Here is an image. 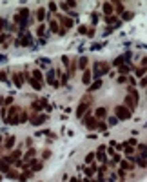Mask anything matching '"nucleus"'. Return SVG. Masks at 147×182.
I'll return each mask as SVG.
<instances>
[{
	"instance_id": "1",
	"label": "nucleus",
	"mask_w": 147,
	"mask_h": 182,
	"mask_svg": "<svg viewBox=\"0 0 147 182\" xmlns=\"http://www.w3.org/2000/svg\"><path fill=\"white\" fill-rule=\"evenodd\" d=\"M124 106H126L129 111H134L136 106H138V93H136V89L133 86L127 87V97H126V104Z\"/></svg>"
},
{
	"instance_id": "2",
	"label": "nucleus",
	"mask_w": 147,
	"mask_h": 182,
	"mask_svg": "<svg viewBox=\"0 0 147 182\" xmlns=\"http://www.w3.org/2000/svg\"><path fill=\"white\" fill-rule=\"evenodd\" d=\"M114 117H116L118 120H129V119L133 117V111H129L126 106H116V107H114Z\"/></svg>"
},
{
	"instance_id": "3",
	"label": "nucleus",
	"mask_w": 147,
	"mask_h": 182,
	"mask_svg": "<svg viewBox=\"0 0 147 182\" xmlns=\"http://www.w3.org/2000/svg\"><path fill=\"white\" fill-rule=\"evenodd\" d=\"M89 104H91V102H85V100H82L80 104H78L76 113H75V115H76V119H82V117H84V113L89 111Z\"/></svg>"
},
{
	"instance_id": "4",
	"label": "nucleus",
	"mask_w": 147,
	"mask_h": 182,
	"mask_svg": "<svg viewBox=\"0 0 147 182\" xmlns=\"http://www.w3.org/2000/svg\"><path fill=\"white\" fill-rule=\"evenodd\" d=\"M47 120V115L45 113H38V115H33L31 119H29V122H31V126H40V124H44V122Z\"/></svg>"
},
{
	"instance_id": "5",
	"label": "nucleus",
	"mask_w": 147,
	"mask_h": 182,
	"mask_svg": "<svg viewBox=\"0 0 147 182\" xmlns=\"http://www.w3.org/2000/svg\"><path fill=\"white\" fill-rule=\"evenodd\" d=\"M105 151H107V148H105V144H102V146H98V149L95 151V153H96V160H100L102 164H107V155H105Z\"/></svg>"
},
{
	"instance_id": "6",
	"label": "nucleus",
	"mask_w": 147,
	"mask_h": 182,
	"mask_svg": "<svg viewBox=\"0 0 147 182\" xmlns=\"http://www.w3.org/2000/svg\"><path fill=\"white\" fill-rule=\"evenodd\" d=\"M127 160L133 162V164H138L140 168H147V159H145V157H142V155H134V157H129Z\"/></svg>"
},
{
	"instance_id": "7",
	"label": "nucleus",
	"mask_w": 147,
	"mask_h": 182,
	"mask_svg": "<svg viewBox=\"0 0 147 182\" xmlns=\"http://www.w3.org/2000/svg\"><path fill=\"white\" fill-rule=\"evenodd\" d=\"M84 122H85V126H87V129H89V131H95V129H96V126H98V120H96L95 117H89V115L84 119Z\"/></svg>"
},
{
	"instance_id": "8",
	"label": "nucleus",
	"mask_w": 147,
	"mask_h": 182,
	"mask_svg": "<svg viewBox=\"0 0 147 182\" xmlns=\"http://www.w3.org/2000/svg\"><path fill=\"white\" fill-rule=\"evenodd\" d=\"M102 11H104V15H105V17H113L114 6H113L111 2H105V4H102Z\"/></svg>"
},
{
	"instance_id": "9",
	"label": "nucleus",
	"mask_w": 147,
	"mask_h": 182,
	"mask_svg": "<svg viewBox=\"0 0 147 182\" xmlns=\"http://www.w3.org/2000/svg\"><path fill=\"white\" fill-rule=\"evenodd\" d=\"M45 79H47V82H49L53 87H58V86H60V82L55 79V71H53V69H49V71H47V77H45Z\"/></svg>"
},
{
	"instance_id": "10",
	"label": "nucleus",
	"mask_w": 147,
	"mask_h": 182,
	"mask_svg": "<svg viewBox=\"0 0 147 182\" xmlns=\"http://www.w3.org/2000/svg\"><path fill=\"white\" fill-rule=\"evenodd\" d=\"M9 166H11V164L7 162V159H6V157H2V159H0V171H2V173L11 171V168H9Z\"/></svg>"
},
{
	"instance_id": "11",
	"label": "nucleus",
	"mask_w": 147,
	"mask_h": 182,
	"mask_svg": "<svg viewBox=\"0 0 147 182\" xmlns=\"http://www.w3.org/2000/svg\"><path fill=\"white\" fill-rule=\"evenodd\" d=\"M25 77H27V82L31 84V87H33V89H37V91H40V89H42V82L35 80V79H33V77H29V75H25Z\"/></svg>"
},
{
	"instance_id": "12",
	"label": "nucleus",
	"mask_w": 147,
	"mask_h": 182,
	"mask_svg": "<svg viewBox=\"0 0 147 182\" xmlns=\"http://www.w3.org/2000/svg\"><path fill=\"white\" fill-rule=\"evenodd\" d=\"M120 169H124V171H133L134 169V164L129 160H120Z\"/></svg>"
},
{
	"instance_id": "13",
	"label": "nucleus",
	"mask_w": 147,
	"mask_h": 182,
	"mask_svg": "<svg viewBox=\"0 0 147 182\" xmlns=\"http://www.w3.org/2000/svg\"><path fill=\"white\" fill-rule=\"evenodd\" d=\"M13 82H15L17 87H22V86H24V75H22V73H15V75H13Z\"/></svg>"
},
{
	"instance_id": "14",
	"label": "nucleus",
	"mask_w": 147,
	"mask_h": 182,
	"mask_svg": "<svg viewBox=\"0 0 147 182\" xmlns=\"http://www.w3.org/2000/svg\"><path fill=\"white\" fill-rule=\"evenodd\" d=\"M91 79H93V73H91L89 69H85V71H84V75H82V84L89 86V84H91Z\"/></svg>"
},
{
	"instance_id": "15",
	"label": "nucleus",
	"mask_w": 147,
	"mask_h": 182,
	"mask_svg": "<svg viewBox=\"0 0 147 182\" xmlns=\"http://www.w3.org/2000/svg\"><path fill=\"white\" fill-rule=\"evenodd\" d=\"M105 117H107V109H105V107H98V109L95 111V119H96V120L105 119Z\"/></svg>"
},
{
	"instance_id": "16",
	"label": "nucleus",
	"mask_w": 147,
	"mask_h": 182,
	"mask_svg": "<svg viewBox=\"0 0 147 182\" xmlns=\"http://www.w3.org/2000/svg\"><path fill=\"white\" fill-rule=\"evenodd\" d=\"M15 140H17V139H15L13 135H9V137L6 139V142H4V148H6V149H11V148L15 146Z\"/></svg>"
},
{
	"instance_id": "17",
	"label": "nucleus",
	"mask_w": 147,
	"mask_h": 182,
	"mask_svg": "<svg viewBox=\"0 0 147 182\" xmlns=\"http://www.w3.org/2000/svg\"><path fill=\"white\" fill-rule=\"evenodd\" d=\"M29 168H31V171L35 173V171H38V169L42 168V162H38V160H35V159H33V160L29 162Z\"/></svg>"
},
{
	"instance_id": "18",
	"label": "nucleus",
	"mask_w": 147,
	"mask_h": 182,
	"mask_svg": "<svg viewBox=\"0 0 147 182\" xmlns=\"http://www.w3.org/2000/svg\"><path fill=\"white\" fill-rule=\"evenodd\" d=\"M60 22H62L65 27H73V24H75V22L69 18V17H64V15H60Z\"/></svg>"
},
{
	"instance_id": "19",
	"label": "nucleus",
	"mask_w": 147,
	"mask_h": 182,
	"mask_svg": "<svg viewBox=\"0 0 147 182\" xmlns=\"http://www.w3.org/2000/svg\"><path fill=\"white\" fill-rule=\"evenodd\" d=\"M95 159H96V153H95V151H89V153L85 155V164H89V166H91Z\"/></svg>"
},
{
	"instance_id": "20",
	"label": "nucleus",
	"mask_w": 147,
	"mask_h": 182,
	"mask_svg": "<svg viewBox=\"0 0 147 182\" xmlns=\"http://www.w3.org/2000/svg\"><path fill=\"white\" fill-rule=\"evenodd\" d=\"M37 18H38V22H40V24L45 20V9H44V7L37 9Z\"/></svg>"
},
{
	"instance_id": "21",
	"label": "nucleus",
	"mask_w": 147,
	"mask_h": 182,
	"mask_svg": "<svg viewBox=\"0 0 147 182\" xmlns=\"http://www.w3.org/2000/svg\"><path fill=\"white\" fill-rule=\"evenodd\" d=\"M35 155H37V151H35V149L31 148V149H29V151H27V153L24 155V160H33V159H35Z\"/></svg>"
},
{
	"instance_id": "22",
	"label": "nucleus",
	"mask_w": 147,
	"mask_h": 182,
	"mask_svg": "<svg viewBox=\"0 0 147 182\" xmlns=\"http://www.w3.org/2000/svg\"><path fill=\"white\" fill-rule=\"evenodd\" d=\"M96 171H98V169H96V166H95V164H91V166H89V168L85 169V175H87V177H93V175H95Z\"/></svg>"
},
{
	"instance_id": "23",
	"label": "nucleus",
	"mask_w": 147,
	"mask_h": 182,
	"mask_svg": "<svg viewBox=\"0 0 147 182\" xmlns=\"http://www.w3.org/2000/svg\"><path fill=\"white\" fill-rule=\"evenodd\" d=\"M136 148H138V151H140L138 155H142V157H145V159H147V146H145V144H138Z\"/></svg>"
},
{
	"instance_id": "24",
	"label": "nucleus",
	"mask_w": 147,
	"mask_h": 182,
	"mask_svg": "<svg viewBox=\"0 0 147 182\" xmlns=\"http://www.w3.org/2000/svg\"><path fill=\"white\" fill-rule=\"evenodd\" d=\"M60 7H62L64 11H67V13H69V15H71V17H75V15H76V13H75V11H69V9H71V7H69V4H67V2H60Z\"/></svg>"
},
{
	"instance_id": "25",
	"label": "nucleus",
	"mask_w": 147,
	"mask_h": 182,
	"mask_svg": "<svg viewBox=\"0 0 147 182\" xmlns=\"http://www.w3.org/2000/svg\"><path fill=\"white\" fill-rule=\"evenodd\" d=\"M78 67L80 69H87V57H80V60H78Z\"/></svg>"
},
{
	"instance_id": "26",
	"label": "nucleus",
	"mask_w": 147,
	"mask_h": 182,
	"mask_svg": "<svg viewBox=\"0 0 147 182\" xmlns=\"http://www.w3.org/2000/svg\"><path fill=\"white\" fill-rule=\"evenodd\" d=\"M37 35H38L40 38H44V35H47V33H45V26H44V24H40V26L37 27Z\"/></svg>"
},
{
	"instance_id": "27",
	"label": "nucleus",
	"mask_w": 147,
	"mask_h": 182,
	"mask_svg": "<svg viewBox=\"0 0 147 182\" xmlns=\"http://www.w3.org/2000/svg\"><path fill=\"white\" fill-rule=\"evenodd\" d=\"M76 66H78V62H76V60L71 62V66H69V77H73V75H75V71H76Z\"/></svg>"
},
{
	"instance_id": "28",
	"label": "nucleus",
	"mask_w": 147,
	"mask_h": 182,
	"mask_svg": "<svg viewBox=\"0 0 147 182\" xmlns=\"http://www.w3.org/2000/svg\"><path fill=\"white\" fill-rule=\"evenodd\" d=\"M49 29H51V31H55V33H58V31H60L58 22H56V20H51V24H49Z\"/></svg>"
},
{
	"instance_id": "29",
	"label": "nucleus",
	"mask_w": 147,
	"mask_h": 182,
	"mask_svg": "<svg viewBox=\"0 0 147 182\" xmlns=\"http://www.w3.org/2000/svg\"><path fill=\"white\" fill-rule=\"evenodd\" d=\"M33 79H35V80H38V82H42V80H44L42 73H40L38 69H33Z\"/></svg>"
},
{
	"instance_id": "30",
	"label": "nucleus",
	"mask_w": 147,
	"mask_h": 182,
	"mask_svg": "<svg viewBox=\"0 0 147 182\" xmlns=\"http://www.w3.org/2000/svg\"><path fill=\"white\" fill-rule=\"evenodd\" d=\"M114 9H116L118 15H124V4H122V2H116V4H114Z\"/></svg>"
},
{
	"instance_id": "31",
	"label": "nucleus",
	"mask_w": 147,
	"mask_h": 182,
	"mask_svg": "<svg viewBox=\"0 0 147 182\" xmlns=\"http://www.w3.org/2000/svg\"><path fill=\"white\" fill-rule=\"evenodd\" d=\"M118 71H120V73H122V75H127V73H129V71H131V67H129V66H127V64H122V66H120V67H118Z\"/></svg>"
},
{
	"instance_id": "32",
	"label": "nucleus",
	"mask_w": 147,
	"mask_h": 182,
	"mask_svg": "<svg viewBox=\"0 0 147 182\" xmlns=\"http://www.w3.org/2000/svg\"><path fill=\"white\" fill-rule=\"evenodd\" d=\"M31 44V35H24V38H22L20 46H29Z\"/></svg>"
},
{
	"instance_id": "33",
	"label": "nucleus",
	"mask_w": 147,
	"mask_h": 182,
	"mask_svg": "<svg viewBox=\"0 0 147 182\" xmlns=\"http://www.w3.org/2000/svg\"><path fill=\"white\" fill-rule=\"evenodd\" d=\"M145 71H147V67H142V66H140V67H136V77H144V75H145Z\"/></svg>"
},
{
	"instance_id": "34",
	"label": "nucleus",
	"mask_w": 147,
	"mask_h": 182,
	"mask_svg": "<svg viewBox=\"0 0 147 182\" xmlns=\"http://www.w3.org/2000/svg\"><path fill=\"white\" fill-rule=\"evenodd\" d=\"M105 22H107V24H120V20H118L116 17H105Z\"/></svg>"
},
{
	"instance_id": "35",
	"label": "nucleus",
	"mask_w": 147,
	"mask_h": 182,
	"mask_svg": "<svg viewBox=\"0 0 147 182\" xmlns=\"http://www.w3.org/2000/svg\"><path fill=\"white\" fill-rule=\"evenodd\" d=\"M27 119H29V117H27V111H20V115H18V122H25Z\"/></svg>"
},
{
	"instance_id": "36",
	"label": "nucleus",
	"mask_w": 147,
	"mask_h": 182,
	"mask_svg": "<svg viewBox=\"0 0 147 182\" xmlns=\"http://www.w3.org/2000/svg\"><path fill=\"white\" fill-rule=\"evenodd\" d=\"M100 86H102V80H96L93 86H89V91H93V89H98Z\"/></svg>"
},
{
	"instance_id": "37",
	"label": "nucleus",
	"mask_w": 147,
	"mask_h": 182,
	"mask_svg": "<svg viewBox=\"0 0 147 182\" xmlns=\"http://www.w3.org/2000/svg\"><path fill=\"white\" fill-rule=\"evenodd\" d=\"M122 18H124V20H131V18H133V13H129V11H124Z\"/></svg>"
},
{
	"instance_id": "38",
	"label": "nucleus",
	"mask_w": 147,
	"mask_h": 182,
	"mask_svg": "<svg viewBox=\"0 0 147 182\" xmlns=\"http://www.w3.org/2000/svg\"><path fill=\"white\" fill-rule=\"evenodd\" d=\"M105 127H107V124H105V122H98V126H96V129H98V131H105Z\"/></svg>"
},
{
	"instance_id": "39",
	"label": "nucleus",
	"mask_w": 147,
	"mask_h": 182,
	"mask_svg": "<svg viewBox=\"0 0 147 182\" xmlns=\"http://www.w3.org/2000/svg\"><path fill=\"white\" fill-rule=\"evenodd\" d=\"M0 80H2V82H7V75H6V71H0Z\"/></svg>"
},
{
	"instance_id": "40",
	"label": "nucleus",
	"mask_w": 147,
	"mask_h": 182,
	"mask_svg": "<svg viewBox=\"0 0 147 182\" xmlns=\"http://www.w3.org/2000/svg\"><path fill=\"white\" fill-rule=\"evenodd\" d=\"M49 11H51V13H55V11H56V4H55V2H51V4H49Z\"/></svg>"
},
{
	"instance_id": "41",
	"label": "nucleus",
	"mask_w": 147,
	"mask_h": 182,
	"mask_svg": "<svg viewBox=\"0 0 147 182\" xmlns=\"http://www.w3.org/2000/svg\"><path fill=\"white\" fill-rule=\"evenodd\" d=\"M140 86H142V87H147V77H142V80H140Z\"/></svg>"
},
{
	"instance_id": "42",
	"label": "nucleus",
	"mask_w": 147,
	"mask_h": 182,
	"mask_svg": "<svg viewBox=\"0 0 147 182\" xmlns=\"http://www.w3.org/2000/svg\"><path fill=\"white\" fill-rule=\"evenodd\" d=\"M78 31H80L82 35H85V33H87V27H85V26H80V27H78Z\"/></svg>"
},
{
	"instance_id": "43",
	"label": "nucleus",
	"mask_w": 147,
	"mask_h": 182,
	"mask_svg": "<svg viewBox=\"0 0 147 182\" xmlns=\"http://www.w3.org/2000/svg\"><path fill=\"white\" fill-rule=\"evenodd\" d=\"M118 175H120V179H122V180L126 179V171H124V169H118Z\"/></svg>"
},
{
	"instance_id": "44",
	"label": "nucleus",
	"mask_w": 147,
	"mask_h": 182,
	"mask_svg": "<svg viewBox=\"0 0 147 182\" xmlns=\"http://www.w3.org/2000/svg\"><path fill=\"white\" fill-rule=\"evenodd\" d=\"M116 122H118V119H116V117H113V119H109V124H111V126H114Z\"/></svg>"
},
{
	"instance_id": "45",
	"label": "nucleus",
	"mask_w": 147,
	"mask_h": 182,
	"mask_svg": "<svg viewBox=\"0 0 147 182\" xmlns=\"http://www.w3.org/2000/svg\"><path fill=\"white\" fill-rule=\"evenodd\" d=\"M42 155H44V159H49L51 157V151H44Z\"/></svg>"
},
{
	"instance_id": "46",
	"label": "nucleus",
	"mask_w": 147,
	"mask_h": 182,
	"mask_svg": "<svg viewBox=\"0 0 147 182\" xmlns=\"http://www.w3.org/2000/svg\"><path fill=\"white\" fill-rule=\"evenodd\" d=\"M4 27H6V20H4V18H0V29H4Z\"/></svg>"
},
{
	"instance_id": "47",
	"label": "nucleus",
	"mask_w": 147,
	"mask_h": 182,
	"mask_svg": "<svg viewBox=\"0 0 147 182\" xmlns=\"http://www.w3.org/2000/svg\"><path fill=\"white\" fill-rule=\"evenodd\" d=\"M147 66V57H144V59H142V67H145Z\"/></svg>"
},
{
	"instance_id": "48",
	"label": "nucleus",
	"mask_w": 147,
	"mask_h": 182,
	"mask_svg": "<svg viewBox=\"0 0 147 182\" xmlns=\"http://www.w3.org/2000/svg\"><path fill=\"white\" fill-rule=\"evenodd\" d=\"M109 182H116V175H111V179H109Z\"/></svg>"
},
{
	"instance_id": "49",
	"label": "nucleus",
	"mask_w": 147,
	"mask_h": 182,
	"mask_svg": "<svg viewBox=\"0 0 147 182\" xmlns=\"http://www.w3.org/2000/svg\"><path fill=\"white\" fill-rule=\"evenodd\" d=\"M0 180H2V175H0Z\"/></svg>"
},
{
	"instance_id": "50",
	"label": "nucleus",
	"mask_w": 147,
	"mask_h": 182,
	"mask_svg": "<svg viewBox=\"0 0 147 182\" xmlns=\"http://www.w3.org/2000/svg\"><path fill=\"white\" fill-rule=\"evenodd\" d=\"M0 142H2V139H0Z\"/></svg>"
},
{
	"instance_id": "51",
	"label": "nucleus",
	"mask_w": 147,
	"mask_h": 182,
	"mask_svg": "<svg viewBox=\"0 0 147 182\" xmlns=\"http://www.w3.org/2000/svg\"><path fill=\"white\" fill-rule=\"evenodd\" d=\"M145 89H147V87H145Z\"/></svg>"
}]
</instances>
